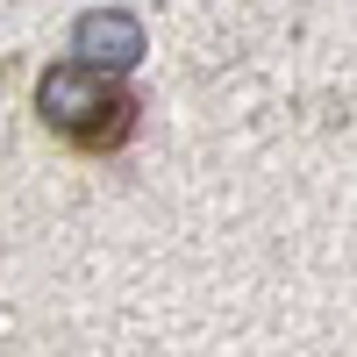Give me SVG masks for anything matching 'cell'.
I'll use <instances>...</instances> for the list:
<instances>
[{
	"label": "cell",
	"instance_id": "cell-2",
	"mask_svg": "<svg viewBox=\"0 0 357 357\" xmlns=\"http://www.w3.org/2000/svg\"><path fill=\"white\" fill-rule=\"evenodd\" d=\"M72 57L93 72H136L143 65V22L129 8H93L72 29Z\"/></svg>",
	"mask_w": 357,
	"mask_h": 357
},
{
	"label": "cell",
	"instance_id": "cell-1",
	"mask_svg": "<svg viewBox=\"0 0 357 357\" xmlns=\"http://www.w3.org/2000/svg\"><path fill=\"white\" fill-rule=\"evenodd\" d=\"M36 114H43V129L57 143H72L86 158H107V151H122L136 136L143 107L122 86V72H93V65H79V57H65V65H50L36 79Z\"/></svg>",
	"mask_w": 357,
	"mask_h": 357
}]
</instances>
